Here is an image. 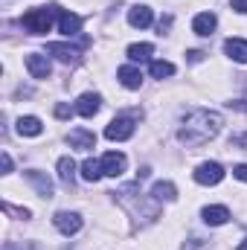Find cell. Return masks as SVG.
<instances>
[{
	"mask_svg": "<svg viewBox=\"0 0 247 250\" xmlns=\"http://www.w3.org/2000/svg\"><path fill=\"white\" fill-rule=\"evenodd\" d=\"M221 125H224V120L215 111H204V108L189 111L184 117V123H181V128H178V140L186 143V146H204L221 131Z\"/></svg>",
	"mask_w": 247,
	"mask_h": 250,
	"instance_id": "cell-1",
	"label": "cell"
},
{
	"mask_svg": "<svg viewBox=\"0 0 247 250\" xmlns=\"http://www.w3.org/2000/svg\"><path fill=\"white\" fill-rule=\"evenodd\" d=\"M53 15H59V9H29V12L21 18V23H23L26 32L44 35V32H50V26H53Z\"/></svg>",
	"mask_w": 247,
	"mask_h": 250,
	"instance_id": "cell-2",
	"label": "cell"
},
{
	"mask_svg": "<svg viewBox=\"0 0 247 250\" xmlns=\"http://www.w3.org/2000/svg\"><path fill=\"white\" fill-rule=\"evenodd\" d=\"M195 181L201 184V187H215V184H221L224 181V166L221 163H201L198 169H195Z\"/></svg>",
	"mask_w": 247,
	"mask_h": 250,
	"instance_id": "cell-3",
	"label": "cell"
},
{
	"mask_svg": "<svg viewBox=\"0 0 247 250\" xmlns=\"http://www.w3.org/2000/svg\"><path fill=\"white\" fill-rule=\"evenodd\" d=\"M53 224H56V230L64 233V236H76V233L82 230V215H79V212H67V209H62V212L53 215Z\"/></svg>",
	"mask_w": 247,
	"mask_h": 250,
	"instance_id": "cell-4",
	"label": "cell"
},
{
	"mask_svg": "<svg viewBox=\"0 0 247 250\" xmlns=\"http://www.w3.org/2000/svg\"><path fill=\"white\" fill-rule=\"evenodd\" d=\"M131 134H134V120L131 117H117V120H111L108 128H105V137L114 140V143H123Z\"/></svg>",
	"mask_w": 247,
	"mask_h": 250,
	"instance_id": "cell-5",
	"label": "cell"
},
{
	"mask_svg": "<svg viewBox=\"0 0 247 250\" xmlns=\"http://www.w3.org/2000/svg\"><path fill=\"white\" fill-rule=\"evenodd\" d=\"M99 163H102V175H108V178H120L125 172V166H128L123 151H108Z\"/></svg>",
	"mask_w": 247,
	"mask_h": 250,
	"instance_id": "cell-6",
	"label": "cell"
},
{
	"mask_svg": "<svg viewBox=\"0 0 247 250\" xmlns=\"http://www.w3.org/2000/svg\"><path fill=\"white\" fill-rule=\"evenodd\" d=\"M99 108H102V96H99V93H82L79 102H76V114H82V117H87V120L96 117Z\"/></svg>",
	"mask_w": 247,
	"mask_h": 250,
	"instance_id": "cell-7",
	"label": "cell"
},
{
	"mask_svg": "<svg viewBox=\"0 0 247 250\" xmlns=\"http://www.w3.org/2000/svg\"><path fill=\"white\" fill-rule=\"evenodd\" d=\"M26 70L32 73V79H50L53 64H50V59H47V56L32 53V56H26Z\"/></svg>",
	"mask_w": 247,
	"mask_h": 250,
	"instance_id": "cell-8",
	"label": "cell"
},
{
	"mask_svg": "<svg viewBox=\"0 0 247 250\" xmlns=\"http://www.w3.org/2000/svg\"><path fill=\"white\" fill-rule=\"evenodd\" d=\"M215 26H218V18H215L212 12H201V15H195V21H192V32H195V35H201V38L212 35V32H215Z\"/></svg>",
	"mask_w": 247,
	"mask_h": 250,
	"instance_id": "cell-9",
	"label": "cell"
},
{
	"mask_svg": "<svg viewBox=\"0 0 247 250\" xmlns=\"http://www.w3.org/2000/svg\"><path fill=\"white\" fill-rule=\"evenodd\" d=\"M47 53H50V56H56V59L64 62V64H76V62H79V47H70V44H62V41L47 44Z\"/></svg>",
	"mask_w": 247,
	"mask_h": 250,
	"instance_id": "cell-10",
	"label": "cell"
},
{
	"mask_svg": "<svg viewBox=\"0 0 247 250\" xmlns=\"http://www.w3.org/2000/svg\"><path fill=\"white\" fill-rule=\"evenodd\" d=\"M151 21H154V15L148 6H131L128 9V23L134 29H145V26H151Z\"/></svg>",
	"mask_w": 247,
	"mask_h": 250,
	"instance_id": "cell-11",
	"label": "cell"
},
{
	"mask_svg": "<svg viewBox=\"0 0 247 250\" xmlns=\"http://www.w3.org/2000/svg\"><path fill=\"white\" fill-rule=\"evenodd\" d=\"M59 32H64L67 38L79 35V32H82V18L73 15V12H62V9H59Z\"/></svg>",
	"mask_w": 247,
	"mask_h": 250,
	"instance_id": "cell-12",
	"label": "cell"
},
{
	"mask_svg": "<svg viewBox=\"0 0 247 250\" xmlns=\"http://www.w3.org/2000/svg\"><path fill=\"white\" fill-rule=\"evenodd\" d=\"M26 181L38 189V195H41V198H53V181H50L44 172H38V169H29V172H26Z\"/></svg>",
	"mask_w": 247,
	"mask_h": 250,
	"instance_id": "cell-13",
	"label": "cell"
},
{
	"mask_svg": "<svg viewBox=\"0 0 247 250\" xmlns=\"http://www.w3.org/2000/svg\"><path fill=\"white\" fill-rule=\"evenodd\" d=\"M117 76H120V82H123L128 90H140V84H143V73L134 67V64H125L117 70Z\"/></svg>",
	"mask_w": 247,
	"mask_h": 250,
	"instance_id": "cell-14",
	"label": "cell"
},
{
	"mask_svg": "<svg viewBox=\"0 0 247 250\" xmlns=\"http://www.w3.org/2000/svg\"><path fill=\"white\" fill-rule=\"evenodd\" d=\"M70 146L87 151V148L96 146V134H93V131H84V128H76V131H70Z\"/></svg>",
	"mask_w": 247,
	"mask_h": 250,
	"instance_id": "cell-15",
	"label": "cell"
},
{
	"mask_svg": "<svg viewBox=\"0 0 247 250\" xmlns=\"http://www.w3.org/2000/svg\"><path fill=\"white\" fill-rule=\"evenodd\" d=\"M224 53H227L233 62L247 64V41H242V38H230V41H224Z\"/></svg>",
	"mask_w": 247,
	"mask_h": 250,
	"instance_id": "cell-16",
	"label": "cell"
},
{
	"mask_svg": "<svg viewBox=\"0 0 247 250\" xmlns=\"http://www.w3.org/2000/svg\"><path fill=\"white\" fill-rule=\"evenodd\" d=\"M227 218H230L227 207H204V221L209 227H221V224H227Z\"/></svg>",
	"mask_w": 247,
	"mask_h": 250,
	"instance_id": "cell-17",
	"label": "cell"
},
{
	"mask_svg": "<svg viewBox=\"0 0 247 250\" xmlns=\"http://www.w3.org/2000/svg\"><path fill=\"white\" fill-rule=\"evenodd\" d=\"M151 198H154V201H175V198H178V187H175L172 181H157V184L151 187Z\"/></svg>",
	"mask_w": 247,
	"mask_h": 250,
	"instance_id": "cell-18",
	"label": "cell"
},
{
	"mask_svg": "<svg viewBox=\"0 0 247 250\" xmlns=\"http://www.w3.org/2000/svg\"><path fill=\"white\" fill-rule=\"evenodd\" d=\"M41 131H44V125H41L38 117H21L18 120V134L21 137H38Z\"/></svg>",
	"mask_w": 247,
	"mask_h": 250,
	"instance_id": "cell-19",
	"label": "cell"
},
{
	"mask_svg": "<svg viewBox=\"0 0 247 250\" xmlns=\"http://www.w3.org/2000/svg\"><path fill=\"white\" fill-rule=\"evenodd\" d=\"M99 178H102V163H96V160H84V163H82V181L96 184Z\"/></svg>",
	"mask_w": 247,
	"mask_h": 250,
	"instance_id": "cell-20",
	"label": "cell"
},
{
	"mask_svg": "<svg viewBox=\"0 0 247 250\" xmlns=\"http://www.w3.org/2000/svg\"><path fill=\"white\" fill-rule=\"evenodd\" d=\"M151 53H154L151 44H131V47H128V59H131V62H148Z\"/></svg>",
	"mask_w": 247,
	"mask_h": 250,
	"instance_id": "cell-21",
	"label": "cell"
},
{
	"mask_svg": "<svg viewBox=\"0 0 247 250\" xmlns=\"http://www.w3.org/2000/svg\"><path fill=\"white\" fill-rule=\"evenodd\" d=\"M148 73L154 79H169V76H175V64L172 62H151L148 64Z\"/></svg>",
	"mask_w": 247,
	"mask_h": 250,
	"instance_id": "cell-22",
	"label": "cell"
},
{
	"mask_svg": "<svg viewBox=\"0 0 247 250\" xmlns=\"http://www.w3.org/2000/svg\"><path fill=\"white\" fill-rule=\"evenodd\" d=\"M59 178H62V184H73V178H76V163L70 160V157H62L59 160Z\"/></svg>",
	"mask_w": 247,
	"mask_h": 250,
	"instance_id": "cell-23",
	"label": "cell"
},
{
	"mask_svg": "<svg viewBox=\"0 0 247 250\" xmlns=\"http://www.w3.org/2000/svg\"><path fill=\"white\" fill-rule=\"evenodd\" d=\"M233 175H236L239 181H245V184H247V163H239V166L233 169Z\"/></svg>",
	"mask_w": 247,
	"mask_h": 250,
	"instance_id": "cell-24",
	"label": "cell"
},
{
	"mask_svg": "<svg viewBox=\"0 0 247 250\" xmlns=\"http://www.w3.org/2000/svg\"><path fill=\"white\" fill-rule=\"evenodd\" d=\"M70 114H73V111H70L67 105H56V117H59V120H67Z\"/></svg>",
	"mask_w": 247,
	"mask_h": 250,
	"instance_id": "cell-25",
	"label": "cell"
},
{
	"mask_svg": "<svg viewBox=\"0 0 247 250\" xmlns=\"http://www.w3.org/2000/svg\"><path fill=\"white\" fill-rule=\"evenodd\" d=\"M233 9L242 12V15H247V0H233Z\"/></svg>",
	"mask_w": 247,
	"mask_h": 250,
	"instance_id": "cell-26",
	"label": "cell"
},
{
	"mask_svg": "<svg viewBox=\"0 0 247 250\" xmlns=\"http://www.w3.org/2000/svg\"><path fill=\"white\" fill-rule=\"evenodd\" d=\"M3 172H6V175L12 172V157H9V151H3Z\"/></svg>",
	"mask_w": 247,
	"mask_h": 250,
	"instance_id": "cell-27",
	"label": "cell"
},
{
	"mask_svg": "<svg viewBox=\"0 0 247 250\" xmlns=\"http://www.w3.org/2000/svg\"><path fill=\"white\" fill-rule=\"evenodd\" d=\"M233 146H242V148H247V134H239V137H233Z\"/></svg>",
	"mask_w": 247,
	"mask_h": 250,
	"instance_id": "cell-28",
	"label": "cell"
},
{
	"mask_svg": "<svg viewBox=\"0 0 247 250\" xmlns=\"http://www.w3.org/2000/svg\"><path fill=\"white\" fill-rule=\"evenodd\" d=\"M201 59H204V53H201V50H192V53H189V62H201Z\"/></svg>",
	"mask_w": 247,
	"mask_h": 250,
	"instance_id": "cell-29",
	"label": "cell"
},
{
	"mask_svg": "<svg viewBox=\"0 0 247 250\" xmlns=\"http://www.w3.org/2000/svg\"><path fill=\"white\" fill-rule=\"evenodd\" d=\"M236 250H247V239H245V242H242V245H239Z\"/></svg>",
	"mask_w": 247,
	"mask_h": 250,
	"instance_id": "cell-30",
	"label": "cell"
}]
</instances>
